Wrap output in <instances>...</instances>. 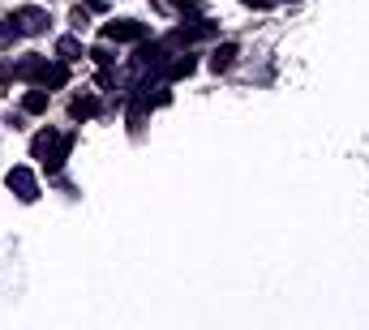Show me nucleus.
Listing matches in <instances>:
<instances>
[{
    "label": "nucleus",
    "mask_w": 369,
    "mask_h": 330,
    "mask_svg": "<svg viewBox=\"0 0 369 330\" xmlns=\"http://www.w3.org/2000/svg\"><path fill=\"white\" fill-rule=\"evenodd\" d=\"M73 150V133H56V129H39L35 142H31V159H39L47 172H60L65 159Z\"/></svg>",
    "instance_id": "f257e3e1"
},
{
    "label": "nucleus",
    "mask_w": 369,
    "mask_h": 330,
    "mask_svg": "<svg viewBox=\"0 0 369 330\" xmlns=\"http://www.w3.org/2000/svg\"><path fill=\"white\" fill-rule=\"evenodd\" d=\"M5 185L17 193V201H35V197H39V185H35V172H31V167H9Z\"/></svg>",
    "instance_id": "f03ea898"
},
{
    "label": "nucleus",
    "mask_w": 369,
    "mask_h": 330,
    "mask_svg": "<svg viewBox=\"0 0 369 330\" xmlns=\"http://www.w3.org/2000/svg\"><path fill=\"white\" fill-rule=\"evenodd\" d=\"M104 39H116V43H133V39H146V26H142V22H129V17H120V22H108V26H104Z\"/></svg>",
    "instance_id": "7ed1b4c3"
},
{
    "label": "nucleus",
    "mask_w": 369,
    "mask_h": 330,
    "mask_svg": "<svg viewBox=\"0 0 369 330\" xmlns=\"http://www.w3.org/2000/svg\"><path fill=\"white\" fill-rule=\"evenodd\" d=\"M17 26H22V35H47L52 17H47L43 9H17Z\"/></svg>",
    "instance_id": "20e7f679"
},
{
    "label": "nucleus",
    "mask_w": 369,
    "mask_h": 330,
    "mask_svg": "<svg viewBox=\"0 0 369 330\" xmlns=\"http://www.w3.org/2000/svg\"><path fill=\"white\" fill-rule=\"evenodd\" d=\"M198 69V60H193L189 52H172V60H167V69H163V78L172 82V78H189V73Z\"/></svg>",
    "instance_id": "39448f33"
},
{
    "label": "nucleus",
    "mask_w": 369,
    "mask_h": 330,
    "mask_svg": "<svg viewBox=\"0 0 369 330\" xmlns=\"http://www.w3.org/2000/svg\"><path fill=\"white\" fill-rule=\"evenodd\" d=\"M236 65V43H224V47H215V52H211V69L215 73H228Z\"/></svg>",
    "instance_id": "423d86ee"
},
{
    "label": "nucleus",
    "mask_w": 369,
    "mask_h": 330,
    "mask_svg": "<svg viewBox=\"0 0 369 330\" xmlns=\"http://www.w3.org/2000/svg\"><path fill=\"white\" fill-rule=\"evenodd\" d=\"M22 112H26V116H39V112H47V86H39V90H26V99H22Z\"/></svg>",
    "instance_id": "0eeeda50"
},
{
    "label": "nucleus",
    "mask_w": 369,
    "mask_h": 330,
    "mask_svg": "<svg viewBox=\"0 0 369 330\" xmlns=\"http://www.w3.org/2000/svg\"><path fill=\"white\" fill-rule=\"evenodd\" d=\"M69 112H73V120H90L95 112H99V99H90V94H78L69 104Z\"/></svg>",
    "instance_id": "6e6552de"
},
{
    "label": "nucleus",
    "mask_w": 369,
    "mask_h": 330,
    "mask_svg": "<svg viewBox=\"0 0 369 330\" xmlns=\"http://www.w3.org/2000/svg\"><path fill=\"white\" fill-rule=\"evenodd\" d=\"M56 52H60V60L69 65V60H78V56H82V43H78V39H73V35H65V39L56 43Z\"/></svg>",
    "instance_id": "1a4fd4ad"
},
{
    "label": "nucleus",
    "mask_w": 369,
    "mask_h": 330,
    "mask_svg": "<svg viewBox=\"0 0 369 330\" xmlns=\"http://www.w3.org/2000/svg\"><path fill=\"white\" fill-rule=\"evenodd\" d=\"M13 39H22V26H17V13H9V17H5V26H0V43H13Z\"/></svg>",
    "instance_id": "9d476101"
},
{
    "label": "nucleus",
    "mask_w": 369,
    "mask_h": 330,
    "mask_svg": "<svg viewBox=\"0 0 369 330\" xmlns=\"http://www.w3.org/2000/svg\"><path fill=\"white\" fill-rule=\"evenodd\" d=\"M69 22H73V31H86V26H90V13H86V9L78 5V9L69 13Z\"/></svg>",
    "instance_id": "9b49d317"
},
{
    "label": "nucleus",
    "mask_w": 369,
    "mask_h": 330,
    "mask_svg": "<svg viewBox=\"0 0 369 330\" xmlns=\"http://www.w3.org/2000/svg\"><path fill=\"white\" fill-rule=\"evenodd\" d=\"M90 56H95V60H99V65H104V69H108V65H112V52H108V47H95V52H90Z\"/></svg>",
    "instance_id": "f8f14e48"
},
{
    "label": "nucleus",
    "mask_w": 369,
    "mask_h": 330,
    "mask_svg": "<svg viewBox=\"0 0 369 330\" xmlns=\"http://www.w3.org/2000/svg\"><path fill=\"white\" fill-rule=\"evenodd\" d=\"M86 9H95V13H104V9H108V0H86Z\"/></svg>",
    "instance_id": "ddd939ff"
},
{
    "label": "nucleus",
    "mask_w": 369,
    "mask_h": 330,
    "mask_svg": "<svg viewBox=\"0 0 369 330\" xmlns=\"http://www.w3.org/2000/svg\"><path fill=\"white\" fill-rule=\"evenodd\" d=\"M240 5H258V9H266V5H275V0H240Z\"/></svg>",
    "instance_id": "4468645a"
}]
</instances>
